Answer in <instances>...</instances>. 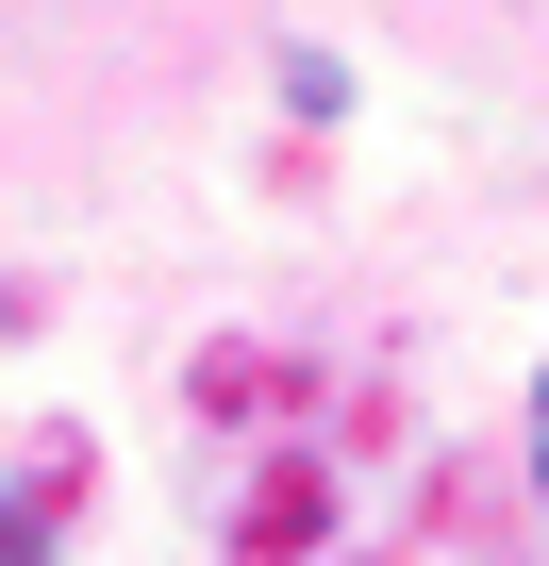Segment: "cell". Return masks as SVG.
<instances>
[{
  "label": "cell",
  "mask_w": 549,
  "mask_h": 566,
  "mask_svg": "<svg viewBox=\"0 0 549 566\" xmlns=\"http://www.w3.org/2000/svg\"><path fill=\"white\" fill-rule=\"evenodd\" d=\"M0 566H51V516H34L18 483H0Z\"/></svg>",
  "instance_id": "1"
},
{
  "label": "cell",
  "mask_w": 549,
  "mask_h": 566,
  "mask_svg": "<svg viewBox=\"0 0 549 566\" xmlns=\"http://www.w3.org/2000/svg\"><path fill=\"white\" fill-rule=\"evenodd\" d=\"M532 483H549V384H532Z\"/></svg>",
  "instance_id": "2"
}]
</instances>
